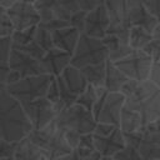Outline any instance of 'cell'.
Segmentation results:
<instances>
[{
	"mask_svg": "<svg viewBox=\"0 0 160 160\" xmlns=\"http://www.w3.org/2000/svg\"><path fill=\"white\" fill-rule=\"evenodd\" d=\"M119 128L122 130L124 134L128 132H136L142 130L144 128V121H142V116L139 111L130 109L128 106H124L122 111H121V116H120V124Z\"/></svg>",
	"mask_w": 160,
	"mask_h": 160,
	"instance_id": "obj_22",
	"label": "cell"
},
{
	"mask_svg": "<svg viewBox=\"0 0 160 160\" xmlns=\"http://www.w3.org/2000/svg\"><path fill=\"white\" fill-rule=\"evenodd\" d=\"M121 92L125 95V106L139 111L144 126L160 120V89L150 80H128Z\"/></svg>",
	"mask_w": 160,
	"mask_h": 160,
	"instance_id": "obj_2",
	"label": "cell"
},
{
	"mask_svg": "<svg viewBox=\"0 0 160 160\" xmlns=\"http://www.w3.org/2000/svg\"><path fill=\"white\" fill-rule=\"evenodd\" d=\"M129 32H108V35L102 39L104 44L106 45L108 52H109V60L112 62H116L128 55H130L134 49L130 45L129 41Z\"/></svg>",
	"mask_w": 160,
	"mask_h": 160,
	"instance_id": "obj_15",
	"label": "cell"
},
{
	"mask_svg": "<svg viewBox=\"0 0 160 160\" xmlns=\"http://www.w3.org/2000/svg\"><path fill=\"white\" fill-rule=\"evenodd\" d=\"M14 159L15 160H42L45 159V156L40 150V148L28 136L18 142Z\"/></svg>",
	"mask_w": 160,
	"mask_h": 160,
	"instance_id": "obj_23",
	"label": "cell"
},
{
	"mask_svg": "<svg viewBox=\"0 0 160 160\" xmlns=\"http://www.w3.org/2000/svg\"><path fill=\"white\" fill-rule=\"evenodd\" d=\"M18 142H12V141H6L0 139V159L1 158H11L15 154Z\"/></svg>",
	"mask_w": 160,
	"mask_h": 160,
	"instance_id": "obj_36",
	"label": "cell"
},
{
	"mask_svg": "<svg viewBox=\"0 0 160 160\" xmlns=\"http://www.w3.org/2000/svg\"><path fill=\"white\" fill-rule=\"evenodd\" d=\"M40 24L42 26H45L46 29H49L50 31H55V30H59V29H62V28L69 26L70 25V21L56 19V20H52V21H49V22H40Z\"/></svg>",
	"mask_w": 160,
	"mask_h": 160,
	"instance_id": "obj_41",
	"label": "cell"
},
{
	"mask_svg": "<svg viewBox=\"0 0 160 160\" xmlns=\"http://www.w3.org/2000/svg\"><path fill=\"white\" fill-rule=\"evenodd\" d=\"M154 160H160V159H154Z\"/></svg>",
	"mask_w": 160,
	"mask_h": 160,
	"instance_id": "obj_51",
	"label": "cell"
},
{
	"mask_svg": "<svg viewBox=\"0 0 160 160\" xmlns=\"http://www.w3.org/2000/svg\"><path fill=\"white\" fill-rule=\"evenodd\" d=\"M144 51L152 59V61H160V39H152Z\"/></svg>",
	"mask_w": 160,
	"mask_h": 160,
	"instance_id": "obj_35",
	"label": "cell"
},
{
	"mask_svg": "<svg viewBox=\"0 0 160 160\" xmlns=\"http://www.w3.org/2000/svg\"><path fill=\"white\" fill-rule=\"evenodd\" d=\"M86 14H88V11H85V10H79V11H76L71 18H70V26H72V28H75V29H78L81 34H84V30H85V20H86Z\"/></svg>",
	"mask_w": 160,
	"mask_h": 160,
	"instance_id": "obj_34",
	"label": "cell"
},
{
	"mask_svg": "<svg viewBox=\"0 0 160 160\" xmlns=\"http://www.w3.org/2000/svg\"><path fill=\"white\" fill-rule=\"evenodd\" d=\"M125 95L121 91L109 92L101 105L99 114L96 115V121L119 126L121 111L125 106Z\"/></svg>",
	"mask_w": 160,
	"mask_h": 160,
	"instance_id": "obj_12",
	"label": "cell"
},
{
	"mask_svg": "<svg viewBox=\"0 0 160 160\" xmlns=\"http://www.w3.org/2000/svg\"><path fill=\"white\" fill-rule=\"evenodd\" d=\"M94 142H95V149L102 156H108V158H112L116 152H119L121 149L126 146L124 132L119 126L108 136L94 135Z\"/></svg>",
	"mask_w": 160,
	"mask_h": 160,
	"instance_id": "obj_17",
	"label": "cell"
},
{
	"mask_svg": "<svg viewBox=\"0 0 160 160\" xmlns=\"http://www.w3.org/2000/svg\"><path fill=\"white\" fill-rule=\"evenodd\" d=\"M9 66L11 70L19 72L21 78L45 74L44 68L41 65V60H38L18 49L12 50L9 59Z\"/></svg>",
	"mask_w": 160,
	"mask_h": 160,
	"instance_id": "obj_14",
	"label": "cell"
},
{
	"mask_svg": "<svg viewBox=\"0 0 160 160\" xmlns=\"http://www.w3.org/2000/svg\"><path fill=\"white\" fill-rule=\"evenodd\" d=\"M16 30H25L32 26H38L41 22L38 9L34 4L18 1L9 9H5Z\"/></svg>",
	"mask_w": 160,
	"mask_h": 160,
	"instance_id": "obj_10",
	"label": "cell"
},
{
	"mask_svg": "<svg viewBox=\"0 0 160 160\" xmlns=\"http://www.w3.org/2000/svg\"><path fill=\"white\" fill-rule=\"evenodd\" d=\"M101 160H112V159H111V158H108V156H102Z\"/></svg>",
	"mask_w": 160,
	"mask_h": 160,
	"instance_id": "obj_50",
	"label": "cell"
},
{
	"mask_svg": "<svg viewBox=\"0 0 160 160\" xmlns=\"http://www.w3.org/2000/svg\"><path fill=\"white\" fill-rule=\"evenodd\" d=\"M51 32H52V40H54L55 48H58L60 50H64V51L72 55L76 46H78L81 32L78 29H75L70 25L66 26V28L51 31Z\"/></svg>",
	"mask_w": 160,
	"mask_h": 160,
	"instance_id": "obj_19",
	"label": "cell"
},
{
	"mask_svg": "<svg viewBox=\"0 0 160 160\" xmlns=\"http://www.w3.org/2000/svg\"><path fill=\"white\" fill-rule=\"evenodd\" d=\"M15 31H16L15 25L11 21L10 16L8 15L6 10L0 8V38L12 36V34Z\"/></svg>",
	"mask_w": 160,
	"mask_h": 160,
	"instance_id": "obj_29",
	"label": "cell"
},
{
	"mask_svg": "<svg viewBox=\"0 0 160 160\" xmlns=\"http://www.w3.org/2000/svg\"><path fill=\"white\" fill-rule=\"evenodd\" d=\"M109 29H110V16L105 2L88 11L84 34L92 38L104 39L108 35Z\"/></svg>",
	"mask_w": 160,
	"mask_h": 160,
	"instance_id": "obj_11",
	"label": "cell"
},
{
	"mask_svg": "<svg viewBox=\"0 0 160 160\" xmlns=\"http://www.w3.org/2000/svg\"><path fill=\"white\" fill-rule=\"evenodd\" d=\"M61 130H69L80 135L94 132L98 121L92 111L85 109L79 104H74L60 111L54 120Z\"/></svg>",
	"mask_w": 160,
	"mask_h": 160,
	"instance_id": "obj_4",
	"label": "cell"
},
{
	"mask_svg": "<svg viewBox=\"0 0 160 160\" xmlns=\"http://www.w3.org/2000/svg\"><path fill=\"white\" fill-rule=\"evenodd\" d=\"M74 150H76L78 154H80V155H85V154H89V152L96 150L95 149V142H94V134L91 132V134L81 135L80 142H79L78 148L74 149Z\"/></svg>",
	"mask_w": 160,
	"mask_h": 160,
	"instance_id": "obj_33",
	"label": "cell"
},
{
	"mask_svg": "<svg viewBox=\"0 0 160 160\" xmlns=\"http://www.w3.org/2000/svg\"><path fill=\"white\" fill-rule=\"evenodd\" d=\"M50 74L32 75L20 79L18 82L5 86L9 94H11L20 102H30L46 96L49 85L52 80Z\"/></svg>",
	"mask_w": 160,
	"mask_h": 160,
	"instance_id": "obj_6",
	"label": "cell"
},
{
	"mask_svg": "<svg viewBox=\"0 0 160 160\" xmlns=\"http://www.w3.org/2000/svg\"><path fill=\"white\" fill-rule=\"evenodd\" d=\"M152 36H154V39H160V22L158 24V26L152 31Z\"/></svg>",
	"mask_w": 160,
	"mask_h": 160,
	"instance_id": "obj_47",
	"label": "cell"
},
{
	"mask_svg": "<svg viewBox=\"0 0 160 160\" xmlns=\"http://www.w3.org/2000/svg\"><path fill=\"white\" fill-rule=\"evenodd\" d=\"M108 59L109 52L102 39L81 34L78 46L71 56V65L82 69L89 65L105 62Z\"/></svg>",
	"mask_w": 160,
	"mask_h": 160,
	"instance_id": "obj_5",
	"label": "cell"
},
{
	"mask_svg": "<svg viewBox=\"0 0 160 160\" xmlns=\"http://www.w3.org/2000/svg\"><path fill=\"white\" fill-rule=\"evenodd\" d=\"M29 138L40 148L48 160H56L72 151L62 130L56 125L55 121L42 129H34Z\"/></svg>",
	"mask_w": 160,
	"mask_h": 160,
	"instance_id": "obj_3",
	"label": "cell"
},
{
	"mask_svg": "<svg viewBox=\"0 0 160 160\" xmlns=\"http://www.w3.org/2000/svg\"><path fill=\"white\" fill-rule=\"evenodd\" d=\"M101 159H102V155L98 150H94V151H91L89 154H85V155H80V160H101Z\"/></svg>",
	"mask_w": 160,
	"mask_h": 160,
	"instance_id": "obj_44",
	"label": "cell"
},
{
	"mask_svg": "<svg viewBox=\"0 0 160 160\" xmlns=\"http://www.w3.org/2000/svg\"><path fill=\"white\" fill-rule=\"evenodd\" d=\"M0 160H15V159H14V156H11V158H1Z\"/></svg>",
	"mask_w": 160,
	"mask_h": 160,
	"instance_id": "obj_49",
	"label": "cell"
},
{
	"mask_svg": "<svg viewBox=\"0 0 160 160\" xmlns=\"http://www.w3.org/2000/svg\"><path fill=\"white\" fill-rule=\"evenodd\" d=\"M56 160H80V155L76 152V150H72L71 152H69V154H66V155H64Z\"/></svg>",
	"mask_w": 160,
	"mask_h": 160,
	"instance_id": "obj_45",
	"label": "cell"
},
{
	"mask_svg": "<svg viewBox=\"0 0 160 160\" xmlns=\"http://www.w3.org/2000/svg\"><path fill=\"white\" fill-rule=\"evenodd\" d=\"M34 40H35L46 52L55 48L54 40H52V32H51L49 29H46L45 26H42L41 24H39L38 28H36V32H35V39H34Z\"/></svg>",
	"mask_w": 160,
	"mask_h": 160,
	"instance_id": "obj_27",
	"label": "cell"
},
{
	"mask_svg": "<svg viewBox=\"0 0 160 160\" xmlns=\"http://www.w3.org/2000/svg\"><path fill=\"white\" fill-rule=\"evenodd\" d=\"M149 79L160 89V61H155L152 62L151 66V71H150V76Z\"/></svg>",
	"mask_w": 160,
	"mask_h": 160,
	"instance_id": "obj_43",
	"label": "cell"
},
{
	"mask_svg": "<svg viewBox=\"0 0 160 160\" xmlns=\"http://www.w3.org/2000/svg\"><path fill=\"white\" fill-rule=\"evenodd\" d=\"M20 0H0V8L2 9H9L10 6H12L14 4H16Z\"/></svg>",
	"mask_w": 160,
	"mask_h": 160,
	"instance_id": "obj_46",
	"label": "cell"
},
{
	"mask_svg": "<svg viewBox=\"0 0 160 160\" xmlns=\"http://www.w3.org/2000/svg\"><path fill=\"white\" fill-rule=\"evenodd\" d=\"M20 1H24V2H29V4H35L38 0H20Z\"/></svg>",
	"mask_w": 160,
	"mask_h": 160,
	"instance_id": "obj_48",
	"label": "cell"
},
{
	"mask_svg": "<svg viewBox=\"0 0 160 160\" xmlns=\"http://www.w3.org/2000/svg\"><path fill=\"white\" fill-rule=\"evenodd\" d=\"M129 78L116 66L115 62L108 59L106 61V79H105V89L109 92L121 91L122 86L128 82Z\"/></svg>",
	"mask_w": 160,
	"mask_h": 160,
	"instance_id": "obj_21",
	"label": "cell"
},
{
	"mask_svg": "<svg viewBox=\"0 0 160 160\" xmlns=\"http://www.w3.org/2000/svg\"><path fill=\"white\" fill-rule=\"evenodd\" d=\"M154 39L152 32L142 26H132L129 32V41L134 50H144Z\"/></svg>",
	"mask_w": 160,
	"mask_h": 160,
	"instance_id": "obj_24",
	"label": "cell"
},
{
	"mask_svg": "<svg viewBox=\"0 0 160 160\" xmlns=\"http://www.w3.org/2000/svg\"><path fill=\"white\" fill-rule=\"evenodd\" d=\"M139 150L144 160L160 159V120L142 128V140Z\"/></svg>",
	"mask_w": 160,
	"mask_h": 160,
	"instance_id": "obj_13",
	"label": "cell"
},
{
	"mask_svg": "<svg viewBox=\"0 0 160 160\" xmlns=\"http://www.w3.org/2000/svg\"><path fill=\"white\" fill-rule=\"evenodd\" d=\"M34 5L39 11L41 22H49L56 19L69 21L80 10L75 0H38Z\"/></svg>",
	"mask_w": 160,
	"mask_h": 160,
	"instance_id": "obj_8",
	"label": "cell"
},
{
	"mask_svg": "<svg viewBox=\"0 0 160 160\" xmlns=\"http://www.w3.org/2000/svg\"><path fill=\"white\" fill-rule=\"evenodd\" d=\"M106 91L108 90L105 89V86H94V85L89 84V86L86 88V90L78 98L76 104H79L81 106H84L85 109L92 111V109H94L95 104L98 102L99 98L104 92H106Z\"/></svg>",
	"mask_w": 160,
	"mask_h": 160,
	"instance_id": "obj_25",
	"label": "cell"
},
{
	"mask_svg": "<svg viewBox=\"0 0 160 160\" xmlns=\"http://www.w3.org/2000/svg\"><path fill=\"white\" fill-rule=\"evenodd\" d=\"M46 98L54 104L60 101V90H59V84H58L56 76L52 78L51 82L49 85V89H48V92H46Z\"/></svg>",
	"mask_w": 160,
	"mask_h": 160,
	"instance_id": "obj_37",
	"label": "cell"
},
{
	"mask_svg": "<svg viewBox=\"0 0 160 160\" xmlns=\"http://www.w3.org/2000/svg\"><path fill=\"white\" fill-rule=\"evenodd\" d=\"M118 126L115 125H111V124H106V122H98L95 130H94V135L96 136H108L110 135Z\"/></svg>",
	"mask_w": 160,
	"mask_h": 160,
	"instance_id": "obj_40",
	"label": "cell"
},
{
	"mask_svg": "<svg viewBox=\"0 0 160 160\" xmlns=\"http://www.w3.org/2000/svg\"><path fill=\"white\" fill-rule=\"evenodd\" d=\"M106 8L110 16L109 32H124L130 31L128 5L126 0H106Z\"/></svg>",
	"mask_w": 160,
	"mask_h": 160,
	"instance_id": "obj_16",
	"label": "cell"
},
{
	"mask_svg": "<svg viewBox=\"0 0 160 160\" xmlns=\"http://www.w3.org/2000/svg\"><path fill=\"white\" fill-rule=\"evenodd\" d=\"M71 54L58 48L51 49L41 59V65L44 68L45 74H50L52 76L61 75V72L69 65H71Z\"/></svg>",
	"mask_w": 160,
	"mask_h": 160,
	"instance_id": "obj_18",
	"label": "cell"
},
{
	"mask_svg": "<svg viewBox=\"0 0 160 160\" xmlns=\"http://www.w3.org/2000/svg\"><path fill=\"white\" fill-rule=\"evenodd\" d=\"M21 104L29 119L31 120L34 129H42L48 126L58 116V110L55 104L51 102L46 96L30 102H21Z\"/></svg>",
	"mask_w": 160,
	"mask_h": 160,
	"instance_id": "obj_9",
	"label": "cell"
},
{
	"mask_svg": "<svg viewBox=\"0 0 160 160\" xmlns=\"http://www.w3.org/2000/svg\"><path fill=\"white\" fill-rule=\"evenodd\" d=\"M42 160H48V159H46V158H45V159H42Z\"/></svg>",
	"mask_w": 160,
	"mask_h": 160,
	"instance_id": "obj_52",
	"label": "cell"
},
{
	"mask_svg": "<svg viewBox=\"0 0 160 160\" xmlns=\"http://www.w3.org/2000/svg\"><path fill=\"white\" fill-rule=\"evenodd\" d=\"M124 136H125L126 145H130L138 149L140 148V144L142 140V130L136 131V132H128V134H124Z\"/></svg>",
	"mask_w": 160,
	"mask_h": 160,
	"instance_id": "obj_39",
	"label": "cell"
},
{
	"mask_svg": "<svg viewBox=\"0 0 160 160\" xmlns=\"http://www.w3.org/2000/svg\"><path fill=\"white\" fill-rule=\"evenodd\" d=\"M61 79L64 80L65 85L68 86V89L76 95L78 98L86 90V88L89 86V81L85 78L84 72L81 69L74 66V65H69L62 72H61Z\"/></svg>",
	"mask_w": 160,
	"mask_h": 160,
	"instance_id": "obj_20",
	"label": "cell"
},
{
	"mask_svg": "<svg viewBox=\"0 0 160 160\" xmlns=\"http://www.w3.org/2000/svg\"><path fill=\"white\" fill-rule=\"evenodd\" d=\"M108 61V60H106ZM106 61L100 64L89 65L86 68H82V72L85 78L88 79L89 84L94 86H104L105 79H106Z\"/></svg>",
	"mask_w": 160,
	"mask_h": 160,
	"instance_id": "obj_26",
	"label": "cell"
},
{
	"mask_svg": "<svg viewBox=\"0 0 160 160\" xmlns=\"http://www.w3.org/2000/svg\"><path fill=\"white\" fill-rule=\"evenodd\" d=\"M34 130L22 104L0 86V139L19 142Z\"/></svg>",
	"mask_w": 160,
	"mask_h": 160,
	"instance_id": "obj_1",
	"label": "cell"
},
{
	"mask_svg": "<svg viewBox=\"0 0 160 160\" xmlns=\"http://www.w3.org/2000/svg\"><path fill=\"white\" fill-rule=\"evenodd\" d=\"M36 28L38 26H32L25 30H16L12 34V41H14V46H21V45H26L29 42H31L35 39V32H36Z\"/></svg>",
	"mask_w": 160,
	"mask_h": 160,
	"instance_id": "obj_28",
	"label": "cell"
},
{
	"mask_svg": "<svg viewBox=\"0 0 160 160\" xmlns=\"http://www.w3.org/2000/svg\"><path fill=\"white\" fill-rule=\"evenodd\" d=\"M111 159L112 160H144L140 150L130 145H126L124 149L116 152Z\"/></svg>",
	"mask_w": 160,
	"mask_h": 160,
	"instance_id": "obj_30",
	"label": "cell"
},
{
	"mask_svg": "<svg viewBox=\"0 0 160 160\" xmlns=\"http://www.w3.org/2000/svg\"><path fill=\"white\" fill-rule=\"evenodd\" d=\"M14 50V41L11 36L8 38H0V60L1 65L9 64L10 55Z\"/></svg>",
	"mask_w": 160,
	"mask_h": 160,
	"instance_id": "obj_32",
	"label": "cell"
},
{
	"mask_svg": "<svg viewBox=\"0 0 160 160\" xmlns=\"http://www.w3.org/2000/svg\"><path fill=\"white\" fill-rule=\"evenodd\" d=\"M75 1L80 6V9L81 10H85V11H90L94 8H96V6L106 2V0H75Z\"/></svg>",
	"mask_w": 160,
	"mask_h": 160,
	"instance_id": "obj_42",
	"label": "cell"
},
{
	"mask_svg": "<svg viewBox=\"0 0 160 160\" xmlns=\"http://www.w3.org/2000/svg\"><path fill=\"white\" fill-rule=\"evenodd\" d=\"M152 62V59L144 50H134L130 55L115 64L130 80L144 81L150 76Z\"/></svg>",
	"mask_w": 160,
	"mask_h": 160,
	"instance_id": "obj_7",
	"label": "cell"
},
{
	"mask_svg": "<svg viewBox=\"0 0 160 160\" xmlns=\"http://www.w3.org/2000/svg\"><path fill=\"white\" fill-rule=\"evenodd\" d=\"M14 49H18V50H20V51H22V52H25V54H28V55H30V56L38 59V60H41V59L45 56V54H46V51H45L35 40H32L31 42H29V44H26V45L14 46Z\"/></svg>",
	"mask_w": 160,
	"mask_h": 160,
	"instance_id": "obj_31",
	"label": "cell"
},
{
	"mask_svg": "<svg viewBox=\"0 0 160 160\" xmlns=\"http://www.w3.org/2000/svg\"><path fill=\"white\" fill-rule=\"evenodd\" d=\"M145 9L160 22V0H141Z\"/></svg>",
	"mask_w": 160,
	"mask_h": 160,
	"instance_id": "obj_38",
	"label": "cell"
}]
</instances>
